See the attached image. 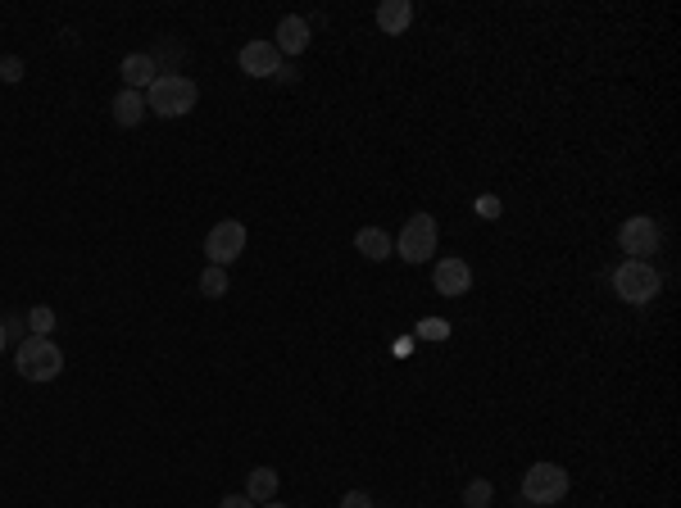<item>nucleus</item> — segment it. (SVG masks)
Segmentation results:
<instances>
[{"instance_id": "obj_23", "label": "nucleus", "mask_w": 681, "mask_h": 508, "mask_svg": "<svg viewBox=\"0 0 681 508\" xmlns=\"http://www.w3.org/2000/svg\"><path fill=\"white\" fill-rule=\"evenodd\" d=\"M477 214H482V218H495V214H500V200H495V196H482V200H477Z\"/></svg>"}, {"instance_id": "obj_6", "label": "nucleus", "mask_w": 681, "mask_h": 508, "mask_svg": "<svg viewBox=\"0 0 681 508\" xmlns=\"http://www.w3.org/2000/svg\"><path fill=\"white\" fill-rule=\"evenodd\" d=\"M618 245H622V254H632V259L650 264V254H659V245H663V227L654 223V218L636 214L618 227Z\"/></svg>"}, {"instance_id": "obj_16", "label": "nucleus", "mask_w": 681, "mask_h": 508, "mask_svg": "<svg viewBox=\"0 0 681 508\" xmlns=\"http://www.w3.org/2000/svg\"><path fill=\"white\" fill-rule=\"evenodd\" d=\"M491 499H495V486L486 477H473L464 486V508H491Z\"/></svg>"}, {"instance_id": "obj_25", "label": "nucleus", "mask_w": 681, "mask_h": 508, "mask_svg": "<svg viewBox=\"0 0 681 508\" xmlns=\"http://www.w3.org/2000/svg\"><path fill=\"white\" fill-rule=\"evenodd\" d=\"M5 345H10V332H5V323H0V354H5Z\"/></svg>"}, {"instance_id": "obj_9", "label": "nucleus", "mask_w": 681, "mask_h": 508, "mask_svg": "<svg viewBox=\"0 0 681 508\" xmlns=\"http://www.w3.org/2000/svg\"><path fill=\"white\" fill-rule=\"evenodd\" d=\"M237 64H241L246 78H273V73L282 69V55H277L273 41H246L241 55H237Z\"/></svg>"}, {"instance_id": "obj_26", "label": "nucleus", "mask_w": 681, "mask_h": 508, "mask_svg": "<svg viewBox=\"0 0 681 508\" xmlns=\"http://www.w3.org/2000/svg\"><path fill=\"white\" fill-rule=\"evenodd\" d=\"M259 508H291V504H277V499H268V504H259Z\"/></svg>"}, {"instance_id": "obj_1", "label": "nucleus", "mask_w": 681, "mask_h": 508, "mask_svg": "<svg viewBox=\"0 0 681 508\" xmlns=\"http://www.w3.org/2000/svg\"><path fill=\"white\" fill-rule=\"evenodd\" d=\"M200 100V87L187 78V73H159L146 91V109L159 118H187Z\"/></svg>"}, {"instance_id": "obj_22", "label": "nucleus", "mask_w": 681, "mask_h": 508, "mask_svg": "<svg viewBox=\"0 0 681 508\" xmlns=\"http://www.w3.org/2000/svg\"><path fill=\"white\" fill-rule=\"evenodd\" d=\"M218 508H259L250 495H227V499H218Z\"/></svg>"}, {"instance_id": "obj_17", "label": "nucleus", "mask_w": 681, "mask_h": 508, "mask_svg": "<svg viewBox=\"0 0 681 508\" xmlns=\"http://www.w3.org/2000/svg\"><path fill=\"white\" fill-rule=\"evenodd\" d=\"M200 295H209V300H223V295H227V268L209 264L205 273H200Z\"/></svg>"}, {"instance_id": "obj_14", "label": "nucleus", "mask_w": 681, "mask_h": 508, "mask_svg": "<svg viewBox=\"0 0 681 508\" xmlns=\"http://www.w3.org/2000/svg\"><path fill=\"white\" fill-rule=\"evenodd\" d=\"M109 118H114L119 127H137L141 118H146V96H141V91L123 87L119 96H114V105H109Z\"/></svg>"}, {"instance_id": "obj_11", "label": "nucleus", "mask_w": 681, "mask_h": 508, "mask_svg": "<svg viewBox=\"0 0 681 508\" xmlns=\"http://www.w3.org/2000/svg\"><path fill=\"white\" fill-rule=\"evenodd\" d=\"M119 78H123V87H128V91H141V96H146L150 82L159 78L155 55H141V50H137V55H128V59L119 64Z\"/></svg>"}, {"instance_id": "obj_24", "label": "nucleus", "mask_w": 681, "mask_h": 508, "mask_svg": "<svg viewBox=\"0 0 681 508\" xmlns=\"http://www.w3.org/2000/svg\"><path fill=\"white\" fill-rule=\"evenodd\" d=\"M277 82H300V73H296V64H287V59H282V69L273 73Z\"/></svg>"}, {"instance_id": "obj_5", "label": "nucleus", "mask_w": 681, "mask_h": 508, "mask_svg": "<svg viewBox=\"0 0 681 508\" xmlns=\"http://www.w3.org/2000/svg\"><path fill=\"white\" fill-rule=\"evenodd\" d=\"M563 495H568V472H563L559 463H532V468L523 472V499L532 508H550V504H559Z\"/></svg>"}, {"instance_id": "obj_10", "label": "nucleus", "mask_w": 681, "mask_h": 508, "mask_svg": "<svg viewBox=\"0 0 681 508\" xmlns=\"http://www.w3.org/2000/svg\"><path fill=\"white\" fill-rule=\"evenodd\" d=\"M273 46H277V55L282 59H296V55H305L309 50V23L300 19V14H287V19L277 23V32H273Z\"/></svg>"}, {"instance_id": "obj_8", "label": "nucleus", "mask_w": 681, "mask_h": 508, "mask_svg": "<svg viewBox=\"0 0 681 508\" xmlns=\"http://www.w3.org/2000/svg\"><path fill=\"white\" fill-rule=\"evenodd\" d=\"M432 291L445 295V300H459V295L473 291V268H468V259H459V254H445V259H436V268H432Z\"/></svg>"}, {"instance_id": "obj_19", "label": "nucleus", "mask_w": 681, "mask_h": 508, "mask_svg": "<svg viewBox=\"0 0 681 508\" xmlns=\"http://www.w3.org/2000/svg\"><path fill=\"white\" fill-rule=\"evenodd\" d=\"M445 336H450L445 318H423V323H418V341H445Z\"/></svg>"}, {"instance_id": "obj_7", "label": "nucleus", "mask_w": 681, "mask_h": 508, "mask_svg": "<svg viewBox=\"0 0 681 508\" xmlns=\"http://www.w3.org/2000/svg\"><path fill=\"white\" fill-rule=\"evenodd\" d=\"M241 250H246V223H237V218H223V223L209 227L205 236V259L214 268H227L232 259H241Z\"/></svg>"}, {"instance_id": "obj_2", "label": "nucleus", "mask_w": 681, "mask_h": 508, "mask_svg": "<svg viewBox=\"0 0 681 508\" xmlns=\"http://www.w3.org/2000/svg\"><path fill=\"white\" fill-rule=\"evenodd\" d=\"M14 368L23 381H55L64 372V350L50 336H23L19 350H14Z\"/></svg>"}, {"instance_id": "obj_15", "label": "nucleus", "mask_w": 681, "mask_h": 508, "mask_svg": "<svg viewBox=\"0 0 681 508\" xmlns=\"http://www.w3.org/2000/svg\"><path fill=\"white\" fill-rule=\"evenodd\" d=\"M277 486H282V477H277L273 468H255L246 477V495L255 499V504H268V499H277Z\"/></svg>"}, {"instance_id": "obj_3", "label": "nucleus", "mask_w": 681, "mask_h": 508, "mask_svg": "<svg viewBox=\"0 0 681 508\" xmlns=\"http://www.w3.org/2000/svg\"><path fill=\"white\" fill-rule=\"evenodd\" d=\"M436 241H441V223L432 214H414L405 227H400V241H395V254L405 264H432L436 259Z\"/></svg>"}, {"instance_id": "obj_13", "label": "nucleus", "mask_w": 681, "mask_h": 508, "mask_svg": "<svg viewBox=\"0 0 681 508\" xmlns=\"http://www.w3.org/2000/svg\"><path fill=\"white\" fill-rule=\"evenodd\" d=\"M409 23H414V5H409V0H382V5H377V28H382L386 37L409 32Z\"/></svg>"}, {"instance_id": "obj_4", "label": "nucleus", "mask_w": 681, "mask_h": 508, "mask_svg": "<svg viewBox=\"0 0 681 508\" xmlns=\"http://www.w3.org/2000/svg\"><path fill=\"white\" fill-rule=\"evenodd\" d=\"M613 291H618L622 304H650L654 295L663 291V277L654 264H641V259H627V264L613 268Z\"/></svg>"}, {"instance_id": "obj_21", "label": "nucleus", "mask_w": 681, "mask_h": 508, "mask_svg": "<svg viewBox=\"0 0 681 508\" xmlns=\"http://www.w3.org/2000/svg\"><path fill=\"white\" fill-rule=\"evenodd\" d=\"M341 508H373V499H368V490H346V495H341Z\"/></svg>"}, {"instance_id": "obj_18", "label": "nucleus", "mask_w": 681, "mask_h": 508, "mask_svg": "<svg viewBox=\"0 0 681 508\" xmlns=\"http://www.w3.org/2000/svg\"><path fill=\"white\" fill-rule=\"evenodd\" d=\"M50 332H55V309L37 304V309L28 313V336H50Z\"/></svg>"}, {"instance_id": "obj_20", "label": "nucleus", "mask_w": 681, "mask_h": 508, "mask_svg": "<svg viewBox=\"0 0 681 508\" xmlns=\"http://www.w3.org/2000/svg\"><path fill=\"white\" fill-rule=\"evenodd\" d=\"M0 82H5V87L23 82V59L19 55H0Z\"/></svg>"}, {"instance_id": "obj_12", "label": "nucleus", "mask_w": 681, "mask_h": 508, "mask_svg": "<svg viewBox=\"0 0 681 508\" xmlns=\"http://www.w3.org/2000/svg\"><path fill=\"white\" fill-rule=\"evenodd\" d=\"M355 250L364 254L368 264H386L395 254V241H391V232H382V227H359L355 232Z\"/></svg>"}]
</instances>
